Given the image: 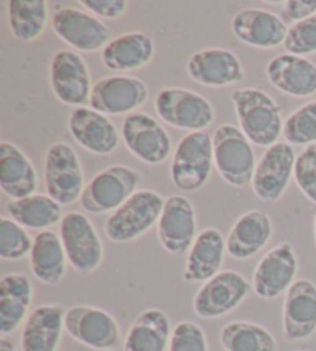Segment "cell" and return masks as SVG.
<instances>
[{"instance_id":"cell-36","label":"cell","mask_w":316,"mask_h":351,"mask_svg":"<svg viewBox=\"0 0 316 351\" xmlns=\"http://www.w3.org/2000/svg\"><path fill=\"white\" fill-rule=\"evenodd\" d=\"M284 50L301 58L316 53V14L289 27Z\"/></svg>"},{"instance_id":"cell-35","label":"cell","mask_w":316,"mask_h":351,"mask_svg":"<svg viewBox=\"0 0 316 351\" xmlns=\"http://www.w3.org/2000/svg\"><path fill=\"white\" fill-rule=\"evenodd\" d=\"M34 239L19 223L10 217H0V258L5 262H19L29 257Z\"/></svg>"},{"instance_id":"cell-21","label":"cell","mask_w":316,"mask_h":351,"mask_svg":"<svg viewBox=\"0 0 316 351\" xmlns=\"http://www.w3.org/2000/svg\"><path fill=\"white\" fill-rule=\"evenodd\" d=\"M235 38L248 47L259 50H272L284 45L289 27L281 16L264 8L239 10L232 19Z\"/></svg>"},{"instance_id":"cell-22","label":"cell","mask_w":316,"mask_h":351,"mask_svg":"<svg viewBox=\"0 0 316 351\" xmlns=\"http://www.w3.org/2000/svg\"><path fill=\"white\" fill-rule=\"evenodd\" d=\"M265 76L273 87L291 98L316 95V64L308 58L276 54L267 64Z\"/></svg>"},{"instance_id":"cell-31","label":"cell","mask_w":316,"mask_h":351,"mask_svg":"<svg viewBox=\"0 0 316 351\" xmlns=\"http://www.w3.org/2000/svg\"><path fill=\"white\" fill-rule=\"evenodd\" d=\"M62 204L45 193H33L27 198L14 199L7 206V214L10 219L25 229L34 231H48V229L60 225L62 215Z\"/></svg>"},{"instance_id":"cell-25","label":"cell","mask_w":316,"mask_h":351,"mask_svg":"<svg viewBox=\"0 0 316 351\" xmlns=\"http://www.w3.org/2000/svg\"><path fill=\"white\" fill-rule=\"evenodd\" d=\"M65 311L57 304L31 310L22 326L21 351H57L65 331Z\"/></svg>"},{"instance_id":"cell-40","label":"cell","mask_w":316,"mask_h":351,"mask_svg":"<svg viewBox=\"0 0 316 351\" xmlns=\"http://www.w3.org/2000/svg\"><path fill=\"white\" fill-rule=\"evenodd\" d=\"M316 14V0H285L281 3V19L287 25H295Z\"/></svg>"},{"instance_id":"cell-18","label":"cell","mask_w":316,"mask_h":351,"mask_svg":"<svg viewBox=\"0 0 316 351\" xmlns=\"http://www.w3.org/2000/svg\"><path fill=\"white\" fill-rule=\"evenodd\" d=\"M187 75L204 87L224 88L244 81L246 71L238 54L227 48H204L187 60Z\"/></svg>"},{"instance_id":"cell-5","label":"cell","mask_w":316,"mask_h":351,"mask_svg":"<svg viewBox=\"0 0 316 351\" xmlns=\"http://www.w3.org/2000/svg\"><path fill=\"white\" fill-rule=\"evenodd\" d=\"M142 175L136 169L114 165L91 178L81 195V208L88 214H111L139 191Z\"/></svg>"},{"instance_id":"cell-38","label":"cell","mask_w":316,"mask_h":351,"mask_svg":"<svg viewBox=\"0 0 316 351\" xmlns=\"http://www.w3.org/2000/svg\"><path fill=\"white\" fill-rule=\"evenodd\" d=\"M168 351H209V341L198 324L182 320L173 326Z\"/></svg>"},{"instance_id":"cell-7","label":"cell","mask_w":316,"mask_h":351,"mask_svg":"<svg viewBox=\"0 0 316 351\" xmlns=\"http://www.w3.org/2000/svg\"><path fill=\"white\" fill-rule=\"evenodd\" d=\"M59 235L68 258V265L77 274L88 276L103 262V245L87 215L70 210L59 225Z\"/></svg>"},{"instance_id":"cell-14","label":"cell","mask_w":316,"mask_h":351,"mask_svg":"<svg viewBox=\"0 0 316 351\" xmlns=\"http://www.w3.org/2000/svg\"><path fill=\"white\" fill-rule=\"evenodd\" d=\"M50 87L53 95L65 106L85 107L90 104L91 75L87 62L75 50H59L50 60Z\"/></svg>"},{"instance_id":"cell-2","label":"cell","mask_w":316,"mask_h":351,"mask_svg":"<svg viewBox=\"0 0 316 351\" xmlns=\"http://www.w3.org/2000/svg\"><path fill=\"white\" fill-rule=\"evenodd\" d=\"M166 198L151 189H139L103 223V232L113 243H130L157 226Z\"/></svg>"},{"instance_id":"cell-32","label":"cell","mask_w":316,"mask_h":351,"mask_svg":"<svg viewBox=\"0 0 316 351\" xmlns=\"http://www.w3.org/2000/svg\"><path fill=\"white\" fill-rule=\"evenodd\" d=\"M48 23L45 0H10L8 25L11 34L21 42H33L44 34Z\"/></svg>"},{"instance_id":"cell-20","label":"cell","mask_w":316,"mask_h":351,"mask_svg":"<svg viewBox=\"0 0 316 351\" xmlns=\"http://www.w3.org/2000/svg\"><path fill=\"white\" fill-rule=\"evenodd\" d=\"M282 332L289 342H304L316 335V283L298 278L284 294Z\"/></svg>"},{"instance_id":"cell-28","label":"cell","mask_w":316,"mask_h":351,"mask_svg":"<svg viewBox=\"0 0 316 351\" xmlns=\"http://www.w3.org/2000/svg\"><path fill=\"white\" fill-rule=\"evenodd\" d=\"M39 177L27 154L16 144H0V187L8 198L22 199L38 191Z\"/></svg>"},{"instance_id":"cell-1","label":"cell","mask_w":316,"mask_h":351,"mask_svg":"<svg viewBox=\"0 0 316 351\" xmlns=\"http://www.w3.org/2000/svg\"><path fill=\"white\" fill-rule=\"evenodd\" d=\"M232 102L242 133L258 147L279 143L284 132L281 107L265 90L259 87L236 88Z\"/></svg>"},{"instance_id":"cell-17","label":"cell","mask_w":316,"mask_h":351,"mask_svg":"<svg viewBox=\"0 0 316 351\" xmlns=\"http://www.w3.org/2000/svg\"><path fill=\"white\" fill-rule=\"evenodd\" d=\"M157 240L172 256L190 251L198 237V217L193 203L184 195L166 198L161 219L157 221Z\"/></svg>"},{"instance_id":"cell-6","label":"cell","mask_w":316,"mask_h":351,"mask_svg":"<svg viewBox=\"0 0 316 351\" xmlns=\"http://www.w3.org/2000/svg\"><path fill=\"white\" fill-rule=\"evenodd\" d=\"M155 110L173 129L204 132L215 121V107L205 96L182 87H163L156 93Z\"/></svg>"},{"instance_id":"cell-33","label":"cell","mask_w":316,"mask_h":351,"mask_svg":"<svg viewBox=\"0 0 316 351\" xmlns=\"http://www.w3.org/2000/svg\"><path fill=\"white\" fill-rule=\"evenodd\" d=\"M220 341L226 351H278L275 336L265 326L248 320H233L224 325Z\"/></svg>"},{"instance_id":"cell-11","label":"cell","mask_w":316,"mask_h":351,"mask_svg":"<svg viewBox=\"0 0 316 351\" xmlns=\"http://www.w3.org/2000/svg\"><path fill=\"white\" fill-rule=\"evenodd\" d=\"M120 135L130 154L148 166L162 165L172 155L173 146L168 132L148 113L137 110L127 114Z\"/></svg>"},{"instance_id":"cell-15","label":"cell","mask_w":316,"mask_h":351,"mask_svg":"<svg viewBox=\"0 0 316 351\" xmlns=\"http://www.w3.org/2000/svg\"><path fill=\"white\" fill-rule=\"evenodd\" d=\"M148 99V87L141 77L130 75L105 76L93 84L90 107L107 117L137 112Z\"/></svg>"},{"instance_id":"cell-4","label":"cell","mask_w":316,"mask_h":351,"mask_svg":"<svg viewBox=\"0 0 316 351\" xmlns=\"http://www.w3.org/2000/svg\"><path fill=\"white\" fill-rule=\"evenodd\" d=\"M213 160L215 169L227 184L242 189L252 184L256 167V155L253 144L233 124H221L216 127L213 135Z\"/></svg>"},{"instance_id":"cell-12","label":"cell","mask_w":316,"mask_h":351,"mask_svg":"<svg viewBox=\"0 0 316 351\" xmlns=\"http://www.w3.org/2000/svg\"><path fill=\"white\" fill-rule=\"evenodd\" d=\"M65 332L97 351H111L120 341V326L113 314L91 305H75L65 311Z\"/></svg>"},{"instance_id":"cell-24","label":"cell","mask_w":316,"mask_h":351,"mask_svg":"<svg viewBox=\"0 0 316 351\" xmlns=\"http://www.w3.org/2000/svg\"><path fill=\"white\" fill-rule=\"evenodd\" d=\"M273 237V221L265 210L252 209L233 223L226 237L227 254L235 260H248L259 254Z\"/></svg>"},{"instance_id":"cell-27","label":"cell","mask_w":316,"mask_h":351,"mask_svg":"<svg viewBox=\"0 0 316 351\" xmlns=\"http://www.w3.org/2000/svg\"><path fill=\"white\" fill-rule=\"evenodd\" d=\"M33 282L23 272H10L0 280V335H13L31 313Z\"/></svg>"},{"instance_id":"cell-26","label":"cell","mask_w":316,"mask_h":351,"mask_svg":"<svg viewBox=\"0 0 316 351\" xmlns=\"http://www.w3.org/2000/svg\"><path fill=\"white\" fill-rule=\"evenodd\" d=\"M227 252L226 239L216 228H205L187 252L184 280L188 283H205L220 274Z\"/></svg>"},{"instance_id":"cell-37","label":"cell","mask_w":316,"mask_h":351,"mask_svg":"<svg viewBox=\"0 0 316 351\" xmlns=\"http://www.w3.org/2000/svg\"><path fill=\"white\" fill-rule=\"evenodd\" d=\"M293 178L302 195L316 204V144L298 154Z\"/></svg>"},{"instance_id":"cell-42","label":"cell","mask_w":316,"mask_h":351,"mask_svg":"<svg viewBox=\"0 0 316 351\" xmlns=\"http://www.w3.org/2000/svg\"><path fill=\"white\" fill-rule=\"evenodd\" d=\"M313 235H315V245H316V214H315V219H313Z\"/></svg>"},{"instance_id":"cell-9","label":"cell","mask_w":316,"mask_h":351,"mask_svg":"<svg viewBox=\"0 0 316 351\" xmlns=\"http://www.w3.org/2000/svg\"><path fill=\"white\" fill-rule=\"evenodd\" d=\"M252 283L238 271H221L200 285L193 298V311L200 319H220L235 311L248 294Z\"/></svg>"},{"instance_id":"cell-19","label":"cell","mask_w":316,"mask_h":351,"mask_svg":"<svg viewBox=\"0 0 316 351\" xmlns=\"http://www.w3.org/2000/svg\"><path fill=\"white\" fill-rule=\"evenodd\" d=\"M68 132L79 146L97 156L116 152L122 136L107 114L91 107H79L70 113Z\"/></svg>"},{"instance_id":"cell-10","label":"cell","mask_w":316,"mask_h":351,"mask_svg":"<svg viewBox=\"0 0 316 351\" xmlns=\"http://www.w3.org/2000/svg\"><path fill=\"white\" fill-rule=\"evenodd\" d=\"M51 28L60 40L82 53L103 50L111 40L110 28L101 19L88 11L66 5L53 10Z\"/></svg>"},{"instance_id":"cell-8","label":"cell","mask_w":316,"mask_h":351,"mask_svg":"<svg viewBox=\"0 0 316 351\" xmlns=\"http://www.w3.org/2000/svg\"><path fill=\"white\" fill-rule=\"evenodd\" d=\"M47 195L59 204L68 206L81 199L85 189L82 162L70 144L54 143L47 150L44 162Z\"/></svg>"},{"instance_id":"cell-16","label":"cell","mask_w":316,"mask_h":351,"mask_svg":"<svg viewBox=\"0 0 316 351\" xmlns=\"http://www.w3.org/2000/svg\"><path fill=\"white\" fill-rule=\"evenodd\" d=\"M296 274V252L289 241H282L261 257L252 277L253 293L263 300L281 298L298 280Z\"/></svg>"},{"instance_id":"cell-34","label":"cell","mask_w":316,"mask_h":351,"mask_svg":"<svg viewBox=\"0 0 316 351\" xmlns=\"http://www.w3.org/2000/svg\"><path fill=\"white\" fill-rule=\"evenodd\" d=\"M282 136L291 146H315L316 144V99L306 102L291 112L284 121Z\"/></svg>"},{"instance_id":"cell-13","label":"cell","mask_w":316,"mask_h":351,"mask_svg":"<svg viewBox=\"0 0 316 351\" xmlns=\"http://www.w3.org/2000/svg\"><path fill=\"white\" fill-rule=\"evenodd\" d=\"M298 155L289 143L279 141L259 156L252 178V191L263 203H276L287 191Z\"/></svg>"},{"instance_id":"cell-23","label":"cell","mask_w":316,"mask_h":351,"mask_svg":"<svg viewBox=\"0 0 316 351\" xmlns=\"http://www.w3.org/2000/svg\"><path fill=\"white\" fill-rule=\"evenodd\" d=\"M156 54L155 40L144 32H129L113 38L101 51V60L107 70L130 73L144 69Z\"/></svg>"},{"instance_id":"cell-30","label":"cell","mask_w":316,"mask_h":351,"mask_svg":"<svg viewBox=\"0 0 316 351\" xmlns=\"http://www.w3.org/2000/svg\"><path fill=\"white\" fill-rule=\"evenodd\" d=\"M172 331L167 314L148 308L133 320L124 339V351H168Z\"/></svg>"},{"instance_id":"cell-29","label":"cell","mask_w":316,"mask_h":351,"mask_svg":"<svg viewBox=\"0 0 316 351\" xmlns=\"http://www.w3.org/2000/svg\"><path fill=\"white\" fill-rule=\"evenodd\" d=\"M68 258L64 250L60 235L54 231H42L34 237L29 254V268L33 276L45 285L56 287L66 274Z\"/></svg>"},{"instance_id":"cell-39","label":"cell","mask_w":316,"mask_h":351,"mask_svg":"<svg viewBox=\"0 0 316 351\" xmlns=\"http://www.w3.org/2000/svg\"><path fill=\"white\" fill-rule=\"evenodd\" d=\"M79 5L97 19H120L129 10L127 0H81Z\"/></svg>"},{"instance_id":"cell-3","label":"cell","mask_w":316,"mask_h":351,"mask_svg":"<svg viewBox=\"0 0 316 351\" xmlns=\"http://www.w3.org/2000/svg\"><path fill=\"white\" fill-rule=\"evenodd\" d=\"M215 167L213 141L209 132H190L173 152L170 177L181 192H196L207 184Z\"/></svg>"},{"instance_id":"cell-41","label":"cell","mask_w":316,"mask_h":351,"mask_svg":"<svg viewBox=\"0 0 316 351\" xmlns=\"http://www.w3.org/2000/svg\"><path fill=\"white\" fill-rule=\"evenodd\" d=\"M0 351H17L16 343L7 336L0 337Z\"/></svg>"}]
</instances>
